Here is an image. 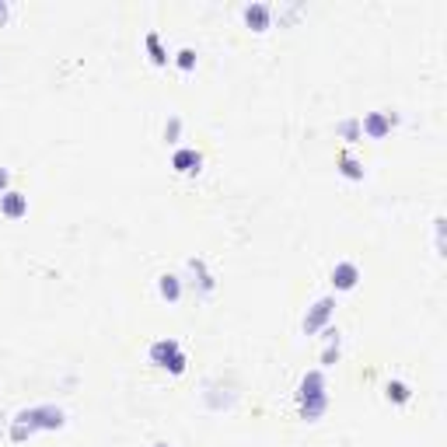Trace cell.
<instances>
[{
  "label": "cell",
  "mask_w": 447,
  "mask_h": 447,
  "mask_svg": "<svg viewBox=\"0 0 447 447\" xmlns=\"http://www.w3.org/2000/svg\"><path fill=\"white\" fill-rule=\"evenodd\" d=\"M395 126V116L391 112H367V116L360 119V133L370 136V140H385Z\"/></svg>",
  "instance_id": "277c9868"
},
{
  "label": "cell",
  "mask_w": 447,
  "mask_h": 447,
  "mask_svg": "<svg viewBox=\"0 0 447 447\" xmlns=\"http://www.w3.org/2000/svg\"><path fill=\"white\" fill-rule=\"evenodd\" d=\"M63 423H67V413L60 405H32V409H21L11 420V440L21 444V440L35 437L39 430H60Z\"/></svg>",
  "instance_id": "6da1fadb"
},
{
  "label": "cell",
  "mask_w": 447,
  "mask_h": 447,
  "mask_svg": "<svg viewBox=\"0 0 447 447\" xmlns=\"http://www.w3.org/2000/svg\"><path fill=\"white\" fill-rule=\"evenodd\" d=\"M8 185H11V171H8V168H0V196L8 193Z\"/></svg>",
  "instance_id": "ffe728a7"
},
{
  "label": "cell",
  "mask_w": 447,
  "mask_h": 447,
  "mask_svg": "<svg viewBox=\"0 0 447 447\" xmlns=\"http://www.w3.org/2000/svg\"><path fill=\"white\" fill-rule=\"evenodd\" d=\"M339 171H343L346 178H353V182H360V178H363V165H360L350 151H343V154H339Z\"/></svg>",
  "instance_id": "4fadbf2b"
},
{
  "label": "cell",
  "mask_w": 447,
  "mask_h": 447,
  "mask_svg": "<svg viewBox=\"0 0 447 447\" xmlns=\"http://www.w3.org/2000/svg\"><path fill=\"white\" fill-rule=\"evenodd\" d=\"M175 63H178L182 70H193V67H196V49H189V46L178 49V53H175Z\"/></svg>",
  "instance_id": "2e32d148"
},
{
  "label": "cell",
  "mask_w": 447,
  "mask_h": 447,
  "mask_svg": "<svg viewBox=\"0 0 447 447\" xmlns=\"http://www.w3.org/2000/svg\"><path fill=\"white\" fill-rule=\"evenodd\" d=\"M143 46H147V53H151V60H154L158 67L168 63V53H165V46H161V35H158V32H147V35H143Z\"/></svg>",
  "instance_id": "7c38bea8"
},
{
  "label": "cell",
  "mask_w": 447,
  "mask_h": 447,
  "mask_svg": "<svg viewBox=\"0 0 447 447\" xmlns=\"http://www.w3.org/2000/svg\"><path fill=\"white\" fill-rule=\"evenodd\" d=\"M339 133H343V140H350V143H357L363 133H360V119H346V123H339Z\"/></svg>",
  "instance_id": "9a60e30c"
},
{
  "label": "cell",
  "mask_w": 447,
  "mask_h": 447,
  "mask_svg": "<svg viewBox=\"0 0 447 447\" xmlns=\"http://www.w3.org/2000/svg\"><path fill=\"white\" fill-rule=\"evenodd\" d=\"M154 447H171V444H168V440H158V444H154Z\"/></svg>",
  "instance_id": "7402d4cb"
},
{
  "label": "cell",
  "mask_w": 447,
  "mask_h": 447,
  "mask_svg": "<svg viewBox=\"0 0 447 447\" xmlns=\"http://www.w3.org/2000/svg\"><path fill=\"white\" fill-rule=\"evenodd\" d=\"M335 360H339V343H332V346H325V353H322V367H332Z\"/></svg>",
  "instance_id": "ac0fdd59"
},
{
  "label": "cell",
  "mask_w": 447,
  "mask_h": 447,
  "mask_svg": "<svg viewBox=\"0 0 447 447\" xmlns=\"http://www.w3.org/2000/svg\"><path fill=\"white\" fill-rule=\"evenodd\" d=\"M245 21H248V28H255V32H266L269 25H273V14H276V8L273 4H263V0H252V4H245Z\"/></svg>",
  "instance_id": "8992f818"
},
{
  "label": "cell",
  "mask_w": 447,
  "mask_h": 447,
  "mask_svg": "<svg viewBox=\"0 0 447 447\" xmlns=\"http://www.w3.org/2000/svg\"><path fill=\"white\" fill-rule=\"evenodd\" d=\"M332 311H335V297H322V301H315V308L304 315V332H308V335L322 332L325 322L332 318Z\"/></svg>",
  "instance_id": "5b68a950"
},
{
  "label": "cell",
  "mask_w": 447,
  "mask_h": 447,
  "mask_svg": "<svg viewBox=\"0 0 447 447\" xmlns=\"http://www.w3.org/2000/svg\"><path fill=\"white\" fill-rule=\"evenodd\" d=\"M200 165H203V154L196 151V147H178V151L171 154V168L178 175H196Z\"/></svg>",
  "instance_id": "ba28073f"
},
{
  "label": "cell",
  "mask_w": 447,
  "mask_h": 447,
  "mask_svg": "<svg viewBox=\"0 0 447 447\" xmlns=\"http://www.w3.org/2000/svg\"><path fill=\"white\" fill-rule=\"evenodd\" d=\"M8 14H11V8L4 4V0H0V21H8Z\"/></svg>",
  "instance_id": "44dd1931"
},
{
  "label": "cell",
  "mask_w": 447,
  "mask_h": 447,
  "mask_svg": "<svg viewBox=\"0 0 447 447\" xmlns=\"http://www.w3.org/2000/svg\"><path fill=\"white\" fill-rule=\"evenodd\" d=\"M147 353H151V363H154V367H165V370H171V374H185V363H189V357H185V350H182L178 339H154Z\"/></svg>",
  "instance_id": "3957f363"
},
{
  "label": "cell",
  "mask_w": 447,
  "mask_h": 447,
  "mask_svg": "<svg viewBox=\"0 0 447 447\" xmlns=\"http://www.w3.org/2000/svg\"><path fill=\"white\" fill-rule=\"evenodd\" d=\"M178 136H182V116H171L168 126H165V140H168V143H178Z\"/></svg>",
  "instance_id": "e0dca14e"
},
{
  "label": "cell",
  "mask_w": 447,
  "mask_h": 447,
  "mask_svg": "<svg viewBox=\"0 0 447 447\" xmlns=\"http://www.w3.org/2000/svg\"><path fill=\"white\" fill-rule=\"evenodd\" d=\"M158 293H161V301L178 304V301H182V280H178L175 273H165V276L158 280Z\"/></svg>",
  "instance_id": "8fae6325"
},
{
  "label": "cell",
  "mask_w": 447,
  "mask_h": 447,
  "mask_svg": "<svg viewBox=\"0 0 447 447\" xmlns=\"http://www.w3.org/2000/svg\"><path fill=\"white\" fill-rule=\"evenodd\" d=\"M0 213L11 217V220L25 217V213H28V196H25V193H18V189H8L4 196H0Z\"/></svg>",
  "instance_id": "30bf717a"
},
{
  "label": "cell",
  "mask_w": 447,
  "mask_h": 447,
  "mask_svg": "<svg viewBox=\"0 0 447 447\" xmlns=\"http://www.w3.org/2000/svg\"><path fill=\"white\" fill-rule=\"evenodd\" d=\"M322 343H325V346L339 343V328H325V332H322Z\"/></svg>",
  "instance_id": "d6986e66"
},
{
  "label": "cell",
  "mask_w": 447,
  "mask_h": 447,
  "mask_svg": "<svg viewBox=\"0 0 447 447\" xmlns=\"http://www.w3.org/2000/svg\"><path fill=\"white\" fill-rule=\"evenodd\" d=\"M189 273H193V287H196V293H200V297L213 293L217 280H213V273L206 269V263H203V258H189Z\"/></svg>",
  "instance_id": "9c48e42d"
},
{
  "label": "cell",
  "mask_w": 447,
  "mask_h": 447,
  "mask_svg": "<svg viewBox=\"0 0 447 447\" xmlns=\"http://www.w3.org/2000/svg\"><path fill=\"white\" fill-rule=\"evenodd\" d=\"M357 283H360V266L353 258H343V263L332 266V287L335 290H353Z\"/></svg>",
  "instance_id": "52a82bcc"
},
{
  "label": "cell",
  "mask_w": 447,
  "mask_h": 447,
  "mask_svg": "<svg viewBox=\"0 0 447 447\" xmlns=\"http://www.w3.org/2000/svg\"><path fill=\"white\" fill-rule=\"evenodd\" d=\"M325 409H328L325 374L322 370H308V374L301 378V385H297V413H301V420L315 423V420H322Z\"/></svg>",
  "instance_id": "7a4b0ae2"
},
{
  "label": "cell",
  "mask_w": 447,
  "mask_h": 447,
  "mask_svg": "<svg viewBox=\"0 0 447 447\" xmlns=\"http://www.w3.org/2000/svg\"><path fill=\"white\" fill-rule=\"evenodd\" d=\"M385 395H388V402H395V405H405L409 398H413V388H409L405 381H388Z\"/></svg>",
  "instance_id": "5bb4252c"
}]
</instances>
